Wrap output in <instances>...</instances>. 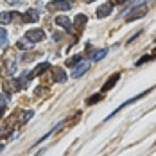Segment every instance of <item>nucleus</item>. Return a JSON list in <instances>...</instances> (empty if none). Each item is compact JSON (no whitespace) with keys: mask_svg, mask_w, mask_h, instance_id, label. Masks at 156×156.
I'll list each match as a JSON object with an SVG mask.
<instances>
[{"mask_svg":"<svg viewBox=\"0 0 156 156\" xmlns=\"http://www.w3.org/2000/svg\"><path fill=\"white\" fill-rule=\"evenodd\" d=\"M72 7V4L68 0H52L47 5L48 11H68Z\"/></svg>","mask_w":156,"mask_h":156,"instance_id":"obj_1","label":"nucleus"},{"mask_svg":"<svg viewBox=\"0 0 156 156\" xmlns=\"http://www.w3.org/2000/svg\"><path fill=\"white\" fill-rule=\"evenodd\" d=\"M25 38L32 41V43H36V41H41L43 38H45V31L43 29H29V31L25 32Z\"/></svg>","mask_w":156,"mask_h":156,"instance_id":"obj_2","label":"nucleus"},{"mask_svg":"<svg viewBox=\"0 0 156 156\" xmlns=\"http://www.w3.org/2000/svg\"><path fill=\"white\" fill-rule=\"evenodd\" d=\"M145 15H147V7L140 5V7H135L129 15L126 16V20H127V22H135V20H140V18H144Z\"/></svg>","mask_w":156,"mask_h":156,"instance_id":"obj_3","label":"nucleus"},{"mask_svg":"<svg viewBox=\"0 0 156 156\" xmlns=\"http://www.w3.org/2000/svg\"><path fill=\"white\" fill-rule=\"evenodd\" d=\"M16 56H13V54H7L5 58H4V65H5V70H7V74L9 76H13L16 72Z\"/></svg>","mask_w":156,"mask_h":156,"instance_id":"obj_4","label":"nucleus"},{"mask_svg":"<svg viewBox=\"0 0 156 156\" xmlns=\"http://www.w3.org/2000/svg\"><path fill=\"white\" fill-rule=\"evenodd\" d=\"M38 20H40V13H38L36 9H27V11H25L23 22H27V23H36Z\"/></svg>","mask_w":156,"mask_h":156,"instance_id":"obj_5","label":"nucleus"},{"mask_svg":"<svg viewBox=\"0 0 156 156\" xmlns=\"http://www.w3.org/2000/svg\"><path fill=\"white\" fill-rule=\"evenodd\" d=\"M52 77H54L56 83H65V81H66V74H65V70H63V68L56 66V68L52 70Z\"/></svg>","mask_w":156,"mask_h":156,"instance_id":"obj_6","label":"nucleus"},{"mask_svg":"<svg viewBox=\"0 0 156 156\" xmlns=\"http://www.w3.org/2000/svg\"><path fill=\"white\" fill-rule=\"evenodd\" d=\"M119 79H120V74H119V72H117V74H113V76H109V79L104 83V86H102V90H104V92L111 90V88L117 84V81H119Z\"/></svg>","mask_w":156,"mask_h":156,"instance_id":"obj_7","label":"nucleus"},{"mask_svg":"<svg viewBox=\"0 0 156 156\" xmlns=\"http://www.w3.org/2000/svg\"><path fill=\"white\" fill-rule=\"evenodd\" d=\"M88 68H90V63H81V65H77V66L72 70V77H81Z\"/></svg>","mask_w":156,"mask_h":156,"instance_id":"obj_8","label":"nucleus"},{"mask_svg":"<svg viewBox=\"0 0 156 156\" xmlns=\"http://www.w3.org/2000/svg\"><path fill=\"white\" fill-rule=\"evenodd\" d=\"M109 15H111V4H102L97 9V18H106Z\"/></svg>","mask_w":156,"mask_h":156,"instance_id":"obj_9","label":"nucleus"},{"mask_svg":"<svg viewBox=\"0 0 156 156\" xmlns=\"http://www.w3.org/2000/svg\"><path fill=\"white\" fill-rule=\"evenodd\" d=\"M86 22H88V18H86V15H77L76 18H74V29H77V31H81L84 25H86Z\"/></svg>","mask_w":156,"mask_h":156,"instance_id":"obj_10","label":"nucleus"},{"mask_svg":"<svg viewBox=\"0 0 156 156\" xmlns=\"http://www.w3.org/2000/svg\"><path fill=\"white\" fill-rule=\"evenodd\" d=\"M16 13H9V11H2L0 13V23L2 25H5V23H11L13 22V18H15Z\"/></svg>","mask_w":156,"mask_h":156,"instance_id":"obj_11","label":"nucleus"},{"mask_svg":"<svg viewBox=\"0 0 156 156\" xmlns=\"http://www.w3.org/2000/svg\"><path fill=\"white\" fill-rule=\"evenodd\" d=\"M56 23L61 25V27H65V29H68V31H72V29H70V18H68V16H63V15L56 16Z\"/></svg>","mask_w":156,"mask_h":156,"instance_id":"obj_12","label":"nucleus"},{"mask_svg":"<svg viewBox=\"0 0 156 156\" xmlns=\"http://www.w3.org/2000/svg\"><path fill=\"white\" fill-rule=\"evenodd\" d=\"M48 66H50L48 63H41V65H38V66L32 70V74L29 76V77H34V76H40V74H43L45 70H48Z\"/></svg>","mask_w":156,"mask_h":156,"instance_id":"obj_13","label":"nucleus"},{"mask_svg":"<svg viewBox=\"0 0 156 156\" xmlns=\"http://www.w3.org/2000/svg\"><path fill=\"white\" fill-rule=\"evenodd\" d=\"M32 45H34V43L29 41L27 38H23V40H20V41L16 43V47L20 48V50H29V48H32Z\"/></svg>","mask_w":156,"mask_h":156,"instance_id":"obj_14","label":"nucleus"},{"mask_svg":"<svg viewBox=\"0 0 156 156\" xmlns=\"http://www.w3.org/2000/svg\"><path fill=\"white\" fill-rule=\"evenodd\" d=\"M106 54H108V50H106V48H102V50H97V52H94V54H92V59H94V61H99V59H102Z\"/></svg>","mask_w":156,"mask_h":156,"instance_id":"obj_15","label":"nucleus"},{"mask_svg":"<svg viewBox=\"0 0 156 156\" xmlns=\"http://www.w3.org/2000/svg\"><path fill=\"white\" fill-rule=\"evenodd\" d=\"M99 101H102V95H101V94H95V95H92V97H88V99H86V104H88V106H92V104L99 102Z\"/></svg>","mask_w":156,"mask_h":156,"instance_id":"obj_16","label":"nucleus"},{"mask_svg":"<svg viewBox=\"0 0 156 156\" xmlns=\"http://www.w3.org/2000/svg\"><path fill=\"white\" fill-rule=\"evenodd\" d=\"M77 63H81V56H72L66 59V66H76Z\"/></svg>","mask_w":156,"mask_h":156,"instance_id":"obj_17","label":"nucleus"},{"mask_svg":"<svg viewBox=\"0 0 156 156\" xmlns=\"http://www.w3.org/2000/svg\"><path fill=\"white\" fill-rule=\"evenodd\" d=\"M7 45V32L5 29H0V47H5Z\"/></svg>","mask_w":156,"mask_h":156,"instance_id":"obj_18","label":"nucleus"},{"mask_svg":"<svg viewBox=\"0 0 156 156\" xmlns=\"http://www.w3.org/2000/svg\"><path fill=\"white\" fill-rule=\"evenodd\" d=\"M32 115H34V113H32L31 109H29V111H25V113H23V117H22V120H20V122H22V124H25V122H27V120H29V119H31Z\"/></svg>","mask_w":156,"mask_h":156,"instance_id":"obj_19","label":"nucleus"},{"mask_svg":"<svg viewBox=\"0 0 156 156\" xmlns=\"http://www.w3.org/2000/svg\"><path fill=\"white\" fill-rule=\"evenodd\" d=\"M5 104H7V97L0 95V108H5Z\"/></svg>","mask_w":156,"mask_h":156,"instance_id":"obj_20","label":"nucleus"},{"mask_svg":"<svg viewBox=\"0 0 156 156\" xmlns=\"http://www.w3.org/2000/svg\"><path fill=\"white\" fill-rule=\"evenodd\" d=\"M149 59H153V58H151V56H144L142 59H138V61H136V65L140 66V65H144V63H145V61H149Z\"/></svg>","mask_w":156,"mask_h":156,"instance_id":"obj_21","label":"nucleus"},{"mask_svg":"<svg viewBox=\"0 0 156 156\" xmlns=\"http://www.w3.org/2000/svg\"><path fill=\"white\" fill-rule=\"evenodd\" d=\"M5 2H7V4H13V5H15V4H20V2H23V0H5Z\"/></svg>","mask_w":156,"mask_h":156,"instance_id":"obj_22","label":"nucleus"},{"mask_svg":"<svg viewBox=\"0 0 156 156\" xmlns=\"http://www.w3.org/2000/svg\"><path fill=\"white\" fill-rule=\"evenodd\" d=\"M113 2H115V4H119V5H120V4H126V2H129V0H113Z\"/></svg>","mask_w":156,"mask_h":156,"instance_id":"obj_23","label":"nucleus"},{"mask_svg":"<svg viewBox=\"0 0 156 156\" xmlns=\"http://www.w3.org/2000/svg\"><path fill=\"white\" fill-rule=\"evenodd\" d=\"M2 115H4V108H0V119H2Z\"/></svg>","mask_w":156,"mask_h":156,"instance_id":"obj_24","label":"nucleus"},{"mask_svg":"<svg viewBox=\"0 0 156 156\" xmlns=\"http://www.w3.org/2000/svg\"><path fill=\"white\" fill-rule=\"evenodd\" d=\"M84 2H94V0H84Z\"/></svg>","mask_w":156,"mask_h":156,"instance_id":"obj_25","label":"nucleus"},{"mask_svg":"<svg viewBox=\"0 0 156 156\" xmlns=\"http://www.w3.org/2000/svg\"><path fill=\"white\" fill-rule=\"evenodd\" d=\"M153 54H154V56H156V48H154V52H153Z\"/></svg>","mask_w":156,"mask_h":156,"instance_id":"obj_26","label":"nucleus"}]
</instances>
